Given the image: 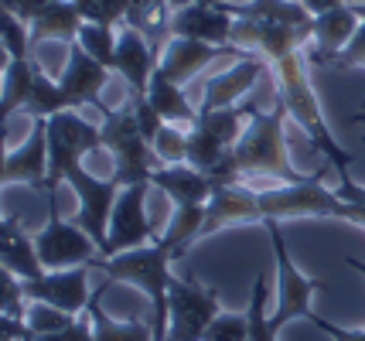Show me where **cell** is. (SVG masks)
Instances as JSON below:
<instances>
[{
    "label": "cell",
    "instance_id": "7",
    "mask_svg": "<svg viewBox=\"0 0 365 341\" xmlns=\"http://www.w3.org/2000/svg\"><path fill=\"white\" fill-rule=\"evenodd\" d=\"M65 184L76 192V226H82L89 236L96 239L103 260L110 256V219H113V209H116V198H120V181L113 174H93L86 171L82 164L68 167L65 171Z\"/></svg>",
    "mask_w": 365,
    "mask_h": 341
},
{
    "label": "cell",
    "instance_id": "26",
    "mask_svg": "<svg viewBox=\"0 0 365 341\" xmlns=\"http://www.w3.org/2000/svg\"><path fill=\"white\" fill-rule=\"evenodd\" d=\"M147 99H150V106H154V110L164 116V123H178V127H188V130H191V127L198 123V116H202V110L188 103L185 85H178V82L164 79V75H154Z\"/></svg>",
    "mask_w": 365,
    "mask_h": 341
},
{
    "label": "cell",
    "instance_id": "20",
    "mask_svg": "<svg viewBox=\"0 0 365 341\" xmlns=\"http://www.w3.org/2000/svg\"><path fill=\"white\" fill-rule=\"evenodd\" d=\"M236 222H259V195L246 184H225L215 188L212 201L205 205V226H202V239L219 232Z\"/></svg>",
    "mask_w": 365,
    "mask_h": 341
},
{
    "label": "cell",
    "instance_id": "2",
    "mask_svg": "<svg viewBox=\"0 0 365 341\" xmlns=\"http://www.w3.org/2000/svg\"><path fill=\"white\" fill-rule=\"evenodd\" d=\"M175 260H178L175 246H168L158 236L154 243L93 263V270H103L116 283H130V287L143 290V297L150 300L154 341H168V331H171V280H175L171 276V263Z\"/></svg>",
    "mask_w": 365,
    "mask_h": 341
},
{
    "label": "cell",
    "instance_id": "30",
    "mask_svg": "<svg viewBox=\"0 0 365 341\" xmlns=\"http://www.w3.org/2000/svg\"><path fill=\"white\" fill-rule=\"evenodd\" d=\"M202 226H205V205H181V209H175V219L164 229L160 239L168 246H175V253L181 256L191 243L202 239Z\"/></svg>",
    "mask_w": 365,
    "mask_h": 341
},
{
    "label": "cell",
    "instance_id": "19",
    "mask_svg": "<svg viewBox=\"0 0 365 341\" xmlns=\"http://www.w3.org/2000/svg\"><path fill=\"white\" fill-rule=\"evenodd\" d=\"M150 184L171 198L175 209H181V205H208L212 195H215L212 178L188 161L185 164H160L158 171L150 174Z\"/></svg>",
    "mask_w": 365,
    "mask_h": 341
},
{
    "label": "cell",
    "instance_id": "38",
    "mask_svg": "<svg viewBox=\"0 0 365 341\" xmlns=\"http://www.w3.org/2000/svg\"><path fill=\"white\" fill-rule=\"evenodd\" d=\"M311 325L321 327L324 335H331V341H365V327H355V331H349V327H341V325H331V321H324L318 310L311 314Z\"/></svg>",
    "mask_w": 365,
    "mask_h": 341
},
{
    "label": "cell",
    "instance_id": "42",
    "mask_svg": "<svg viewBox=\"0 0 365 341\" xmlns=\"http://www.w3.org/2000/svg\"><path fill=\"white\" fill-rule=\"evenodd\" d=\"M28 341H65V335H28Z\"/></svg>",
    "mask_w": 365,
    "mask_h": 341
},
{
    "label": "cell",
    "instance_id": "21",
    "mask_svg": "<svg viewBox=\"0 0 365 341\" xmlns=\"http://www.w3.org/2000/svg\"><path fill=\"white\" fill-rule=\"evenodd\" d=\"M359 28H362V17L355 14L351 0L341 4V7H331V11L318 14L314 17V34H311V41H314V58H318L321 65H328L334 55L359 34Z\"/></svg>",
    "mask_w": 365,
    "mask_h": 341
},
{
    "label": "cell",
    "instance_id": "9",
    "mask_svg": "<svg viewBox=\"0 0 365 341\" xmlns=\"http://www.w3.org/2000/svg\"><path fill=\"white\" fill-rule=\"evenodd\" d=\"M222 314L215 290L202 287L191 276L171 280V341H205L208 325Z\"/></svg>",
    "mask_w": 365,
    "mask_h": 341
},
{
    "label": "cell",
    "instance_id": "35",
    "mask_svg": "<svg viewBox=\"0 0 365 341\" xmlns=\"http://www.w3.org/2000/svg\"><path fill=\"white\" fill-rule=\"evenodd\" d=\"M205 341H250V318L222 310L205 331Z\"/></svg>",
    "mask_w": 365,
    "mask_h": 341
},
{
    "label": "cell",
    "instance_id": "22",
    "mask_svg": "<svg viewBox=\"0 0 365 341\" xmlns=\"http://www.w3.org/2000/svg\"><path fill=\"white\" fill-rule=\"evenodd\" d=\"M0 263L7 273L21 276V280H38L48 273L41 256H38L34 236H28L11 215H4V226H0Z\"/></svg>",
    "mask_w": 365,
    "mask_h": 341
},
{
    "label": "cell",
    "instance_id": "36",
    "mask_svg": "<svg viewBox=\"0 0 365 341\" xmlns=\"http://www.w3.org/2000/svg\"><path fill=\"white\" fill-rule=\"evenodd\" d=\"M341 198L349 201V211H345V222L365 229V184H355V181H341Z\"/></svg>",
    "mask_w": 365,
    "mask_h": 341
},
{
    "label": "cell",
    "instance_id": "43",
    "mask_svg": "<svg viewBox=\"0 0 365 341\" xmlns=\"http://www.w3.org/2000/svg\"><path fill=\"white\" fill-rule=\"evenodd\" d=\"M17 7H21V0H4V11H11V14H17Z\"/></svg>",
    "mask_w": 365,
    "mask_h": 341
},
{
    "label": "cell",
    "instance_id": "45",
    "mask_svg": "<svg viewBox=\"0 0 365 341\" xmlns=\"http://www.w3.org/2000/svg\"><path fill=\"white\" fill-rule=\"evenodd\" d=\"M168 4H171V7L178 11V7H188V4H195V0H168Z\"/></svg>",
    "mask_w": 365,
    "mask_h": 341
},
{
    "label": "cell",
    "instance_id": "4",
    "mask_svg": "<svg viewBox=\"0 0 365 341\" xmlns=\"http://www.w3.org/2000/svg\"><path fill=\"white\" fill-rule=\"evenodd\" d=\"M103 147V127L79 116V110H65V113L48 120V181H45V201L51 215H58V201L55 192L65 184V171L82 164Z\"/></svg>",
    "mask_w": 365,
    "mask_h": 341
},
{
    "label": "cell",
    "instance_id": "17",
    "mask_svg": "<svg viewBox=\"0 0 365 341\" xmlns=\"http://www.w3.org/2000/svg\"><path fill=\"white\" fill-rule=\"evenodd\" d=\"M267 58L263 55H246L239 58L229 72H219L215 79L205 82V99H202V113H215V110H229V106H239V99L253 89L259 75L267 72Z\"/></svg>",
    "mask_w": 365,
    "mask_h": 341
},
{
    "label": "cell",
    "instance_id": "28",
    "mask_svg": "<svg viewBox=\"0 0 365 341\" xmlns=\"http://www.w3.org/2000/svg\"><path fill=\"white\" fill-rule=\"evenodd\" d=\"M79 41L82 48L93 55L99 65H106L110 72H116V45H120V31L106 24V21H82L79 28Z\"/></svg>",
    "mask_w": 365,
    "mask_h": 341
},
{
    "label": "cell",
    "instance_id": "16",
    "mask_svg": "<svg viewBox=\"0 0 365 341\" xmlns=\"http://www.w3.org/2000/svg\"><path fill=\"white\" fill-rule=\"evenodd\" d=\"M0 181L11 184H31L38 192H45L48 181V120H34L31 137L24 144L7 147L4 154V167H0Z\"/></svg>",
    "mask_w": 365,
    "mask_h": 341
},
{
    "label": "cell",
    "instance_id": "24",
    "mask_svg": "<svg viewBox=\"0 0 365 341\" xmlns=\"http://www.w3.org/2000/svg\"><path fill=\"white\" fill-rule=\"evenodd\" d=\"M110 283H116V280H103L99 287H96L93 300H89V318H93V327H96V338L99 341H154V325L150 321H116V318H110L106 310L99 308L103 304V293H106V287Z\"/></svg>",
    "mask_w": 365,
    "mask_h": 341
},
{
    "label": "cell",
    "instance_id": "11",
    "mask_svg": "<svg viewBox=\"0 0 365 341\" xmlns=\"http://www.w3.org/2000/svg\"><path fill=\"white\" fill-rule=\"evenodd\" d=\"M150 188H154L150 181L120 188V198H116V209H113V219H110V256L158 239V232L150 226V215H147V192Z\"/></svg>",
    "mask_w": 365,
    "mask_h": 341
},
{
    "label": "cell",
    "instance_id": "40",
    "mask_svg": "<svg viewBox=\"0 0 365 341\" xmlns=\"http://www.w3.org/2000/svg\"><path fill=\"white\" fill-rule=\"evenodd\" d=\"M96 4H99V11H103V17H106L110 24H123L133 0H96Z\"/></svg>",
    "mask_w": 365,
    "mask_h": 341
},
{
    "label": "cell",
    "instance_id": "8",
    "mask_svg": "<svg viewBox=\"0 0 365 341\" xmlns=\"http://www.w3.org/2000/svg\"><path fill=\"white\" fill-rule=\"evenodd\" d=\"M267 232H270V243H273V253H277V276H280V297H277V308L270 314V325L273 331L280 335V327H287L290 321H311V300H314V293H318V280H311V276H304L297 270V263L290 260V249H287V239H284V229L280 222H263Z\"/></svg>",
    "mask_w": 365,
    "mask_h": 341
},
{
    "label": "cell",
    "instance_id": "41",
    "mask_svg": "<svg viewBox=\"0 0 365 341\" xmlns=\"http://www.w3.org/2000/svg\"><path fill=\"white\" fill-rule=\"evenodd\" d=\"M304 7L311 11V14L318 17V14H324V11H331V7H341V4H349V0H301Z\"/></svg>",
    "mask_w": 365,
    "mask_h": 341
},
{
    "label": "cell",
    "instance_id": "39",
    "mask_svg": "<svg viewBox=\"0 0 365 341\" xmlns=\"http://www.w3.org/2000/svg\"><path fill=\"white\" fill-rule=\"evenodd\" d=\"M65 341H99V338H96V327H93L89 310H86V314H79V318L72 321V327L65 331Z\"/></svg>",
    "mask_w": 365,
    "mask_h": 341
},
{
    "label": "cell",
    "instance_id": "44",
    "mask_svg": "<svg viewBox=\"0 0 365 341\" xmlns=\"http://www.w3.org/2000/svg\"><path fill=\"white\" fill-rule=\"evenodd\" d=\"M351 7H355V14H359V17L365 21V0H359V4H351Z\"/></svg>",
    "mask_w": 365,
    "mask_h": 341
},
{
    "label": "cell",
    "instance_id": "6",
    "mask_svg": "<svg viewBox=\"0 0 365 341\" xmlns=\"http://www.w3.org/2000/svg\"><path fill=\"white\" fill-rule=\"evenodd\" d=\"M259 195V222H284V219H341L349 201L341 192H331L321 184V174H307L297 184H277Z\"/></svg>",
    "mask_w": 365,
    "mask_h": 341
},
{
    "label": "cell",
    "instance_id": "23",
    "mask_svg": "<svg viewBox=\"0 0 365 341\" xmlns=\"http://www.w3.org/2000/svg\"><path fill=\"white\" fill-rule=\"evenodd\" d=\"M28 28H31V41H65V45H72L79 38L82 14L72 0H51Z\"/></svg>",
    "mask_w": 365,
    "mask_h": 341
},
{
    "label": "cell",
    "instance_id": "15",
    "mask_svg": "<svg viewBox=\"0 0 365 341\" xmlns=\"http://www.w3.org/2000/svg\"><path fill=\"white\" fill-rule=\"evenodd\" d=\"M171 38H195V41H208V45H232V31H236V14L225 7H212V4H188L178 7L168 24ZM236 48V45H232Z\"/></svg>",
    "mask_w": 365,
    "mask_h": 341
},
{
    "label": "cell",
    "instance_id": "25",
    "mask_svg": "<svg viewBox=\"0 0 365 341\" xmlns=\"http://www.w3.org/2000/svg\"><path fill=\"white\" fill-rule=\"evenodd\" d=\"M38 62L31 58H7L4 65V85H0V120H11L14 113H24L31 103Z\"/></svg>",
    "mask_w": 365,
    "mask_h": 341
},
{
    "label": "cell",
    "instance_id": "32",
    "mask_svg": "<svg viewBox=\"0 0 365 341\" xmlns=\"http://www.w3.org/2000/svg\"><path fill=\"white\" fill-rule=\"evenodd\" d=\"M0 45H4V55H7V58H31V55H28V48H31V28H28V21H21V17L11 14V11H4Z\"/></svg>",
    "mask_w": 365,
    "mask_h": 341
},
{
    "label": "cell",
    "instance_id": "5",
    "mask_svg": "<svg viewBox=\"0 0 365 341\" xmlns=\"http://www.w3.org/2000/svg\"><path fill=\"white\" fill-rule=\"evenodd\" d=\"M99 127H103V147L113 154V178L120 181L123 188L150 181V174L158 171L160 164L154 157L150 144H147V137L137 127V116H133L130 99L120 110H106Z\"/></svg>",
    "mask_w": 365,
    "mask_h": 341
},
{
    "label": "cell",
    "instance_id": "37",
    "mask_svg": "<svg viewBox=\"0 0 365 341\" xmlns=\"http://www.w3.org/2000/svg\"><path fill=\"white\" fill-rule=\"evenodd\" d=\"M328 65H338V68H365V21H362V28H359V34L351 38L345 48L334 55Z\"/></svg>",
    "mask_w": 365,
    "mask_h": 341
},
{
    "label": "cell",
    "instance_id": "31",
    "mask_svg": "<svg viewBox=\"0 0 365 341\" xmlns=\"http://www.w3.org/2000/svg\"><path fill=\"white\" fill-rule=\"evenodd\" d=\"M150 150H154L158 164H185L188 161V133L181 130L178 123H164L160 133L154 137Z\"/></svg>",
    "mask_w": 365,
    "mask_h": 341
},
{
    "label": "cell",
    "instance_id": "46",
    "mask_svg": "<svg viewBox=\"0 0 365 341\" xmlns=\"http://www.w3.org/2000/svg\"><path fill=\"white\" fill-rule=\"evenodd\" d=\"M198 4H212V7H225L229 0H198Z\"/></svg>",
    "mask_w": 365,
    "mask_h": 341
},
{
    "label": "cell",
    "instance_id": "29",
    "mask_svg": "<svg viewBox=\"0 0 365 341\" xmlns=\"http://www.w3.org/2000/svg\"><path fill=\"white\" fill-rule=\"evenodd\" d=\"M65 110H72V106H68V99H65L58 79H51L45 68L38 65L34 93H31V103L24 106V116H31V120H51V116L65 113Z\"/></svg>",
    "mask_w": 365,
    "mask_h": 341
},
{
    "label": "cell",
    "instance_id": "13",
    "mask_svg": "<svg viewBox=\"0 0 365 341\" xmlns=\"http://www.w3.org/2000/svg\"><path fill=\"white\" fill-rule=\"evenodd\" d=\"M106 82H110V68L99 65L79 41H72V45H68V62H65L62 75H58V85H62L68 106H72V110L96 106L99 113H106V110H110V106H103Z\"/></svg>",
    "mask_w": 365,
    "mask_h": 341
},
{
    "label": "cell",
    "instance_id": "14",
    "mask_svg": "<svg viewBox=\"0 0 365 341\" xmlns=\"http://www.w3.org/2000/svg\"><path fill=\"white\" fill-rule=\"evenodd\" d=\"M225 55L246 58V51L232 48V45L225 48V45H208V41H195V38H171L158 58V75L178 82V85H188L202 68L212 65L215 58H225Z\"/></svg>",
    "mask_w": 365,
    "mask_h": 341
},
{
    "label": "cell",
    "instance_id": "47",
    "mask_svg": "<svg viewBox=\"0 0 365 341\" xmlns=\"http://www.w3.org/2000/svg\"><path fill=\"white\" fill-rule=\"evenodd\" d=\"M168 341H171V338H168Z\"/></svg>",
    "mask_w": 365,
    "mask_h": 341
},
{
    "label": "cell",
    "instance_id": "18",
    "mask_svg": "<svg viewBox=\"0 0 365 341\" xmlns=\"http://www.w3.org/2000/svg\"><path fill=\"white\" fill-rule=\"evenodd\" d=\"M116 72L123 75L130 85V99H147L150 82L158 75V51L154 45L133 28L120 31V45H116Z\"/></svg>",
    "mask_w": 365,
    "mask_h": 341
},
{
    "label": "cell",
    "instance_id": "3",
    "mask_svg": "<svg viewBox=\"0 0 365 341\" xmlns=\"http://www.w3.org/2000/svg\"><path fill=\"white\" fill-rule=\"evenodd\" d=\"M287 103L277 96V106L270 113H259L256 110L250 116V127L239 137V144L232 147V157L242 178H270L280 184H297L304 181V174L294 171L290 154H287V140H284V123H287Z\"/></svg>",
    "mask_w": 365,
    "mask_h": 341
},
{
    "label": "cell",
    "instance_id": "33",
    "mask_svg": "<svg viewBox=\"0 0 365 341\" xmlns=\"http://www.w3.org/2000/svg\"><path fill=\"white\" fill-rule=\"evenodd\" d=\"M28 293H24V280L14 273H0V314L4 318H28Z\"/></svg>",
    "mask_w": 365,
    "mask_h": 341
},
{
    "label": "cell",
    "instance_id": "12",
    "mask_svg": "<svg viewBox=\"0 0 365 341\" xmlns=\"http://www.w3.org/2000/svg\"><path fill=\"white\" fill-rule=\"evenodd\" d=\"M89 273L93 266H72V270H48L38 280H24V293L31 304H48L65 314H86L93 293L89 290Z\"/></svg>",
    "mask_w": 365,
    "mask_h": 341
},
{
    "label": "cell",
    "instance_id": "27",
    "mask_svg": "<svg viewBox=\"0 0 365 341\" xmlns=\"http://www.w3.org/2000/svg\"><path fill=\"white\" fill-rule=\"evenodd\" d=\"M229 150H232V147L225 144L222 137L198 116V123L188 130V164H195L198 171H212Z\"/></svg>",
    "mask_w": 365,
    "mask_h": 341
},
{
    "label": "cell",
    "instance_id": "10",
    "mask_svg": "<svg viewBox=\"0 0 365 341\" xmlns=\"http://www.w3.org/2000/svg\"><path fill=\"white\" fill-rule=\"evenodd\" d=\"M38 256L45 263V270H72V266H93L103 260L96 239L76 222H65L62 215H51L45 229L34 236Z\"/></svg>",
    "mask_w": 365,
    "mask_h": 341
},
{
    "label": "cell",
    "instance_id": "1",
    "mask_svg": "<svg viewBox=\"0 0 365 341\" xmlns=\"http://www.w3.org/2000/svg\"><path fill=\"white\" fill-rule=\"evenodd\" d=\"M314 24H270V21H256V17H236V31H232V45L246 55H263L273 65V79H277V96L287 103L290 120H297L314 150L324 154V164H331L341 174V181H349L351 154L334 140V133L328 130L324 110L318 103V93L307 79V58H304V45L311 41Z\"/></svg>",
    "mask_w": 365,
    "mask_h": 341
},
{
    "label": "cell",
    "instance_id": "34",
    "mask_svg": "<svg viewBox=\"0 0 365 341\" xmlns=\"http://www.w3.org/2000/svg\"><path fill=\"white\" fill-rule=\"evenodd\" d=\"M76 321V314H65L58 308H48V304H31L28 308V325L34 335H65Z\"/></svg>",
    "mask_w": 365,
    "mask_h": 341
}]
</instances>
